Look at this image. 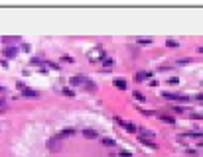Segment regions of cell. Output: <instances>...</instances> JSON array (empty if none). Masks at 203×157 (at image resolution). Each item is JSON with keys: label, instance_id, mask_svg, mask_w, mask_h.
<instances>
[{"label": "cell", "instance_id": "14", "mask_svg": "<svg viewBox=\"0 0 203 157\" xmlns=\"http://www.w3.org/2000/svg\"><path fill=\"white\" fill-rule=\"evenodd\" d=\"M158 118H160V120H162V122H166V124H176V118L174 116H170V114H158Z\"/></svg>", "mask_w": 203, "mask_h": 157}, {"label": "cell", "instance_id": "1", "mask_svg": "<svg viewBox=\"0 0 203 157\" xmlns=\"http://www.w3.org/2000/svg\"><path fill=\"white\" fill-rule=\"evenodd\" d=\"M162 96H164L166 100H170V102H184V104L191 100L189 94H182V92H168V91H164V92H162Z\"/></svg>", "mask_w": 203, "mask_h": 157}, {"label": "cell", "instance_id": "23", "mask_svg": "<svg viewBox=\"0 0 203 157\" xmlns=\"http://www.w3.org/2000/svg\"><path fill=\"white\" fill-rule=\"evenodd\" d=\"M30 65H46V61L41 57H32L30 59Z\"/></svg>", "mask_w": 203, "mask_h": 157}, {"label": "cell", "instance_id": "35", "mask_svg": "<svg viewBox=\"0 0 203 157\" xmlns=\"http://www.w3.org/2000/svg\"><path fill=\"white\" fill-rule=\"evenodd\" d=\"M197 145H199V147H203V139H199V144H197Z\"/></svg>", "mask_w": 203, "mask_h": 157}, {"label": "cell", "instance_id": "6", "mask_svg": "<svg viewBox=\"0 0 203 157\" xmlns=\"http://www.w3.org/2000/svg\"><path fill=\"white\" fill-rule=\"evenodd\" d=\"M112 85L117 86V88H120V91H126V88H128V83H126V78H122V77L112 78Z\"/></svg>", "mask_w": 203, "mask_h": 157}, {"label": "cell", "instance_id": "13", "mask_svg": "<svg viewBox=\"0 0 203 157\" xmlns=\"http://www.w3.org/2000/svg\"><path fill=\"white\" fill-rule=\"evenodd\" d=\"M138 136L140 137H148V139H154L156 137V134L152 130H144V128H138Z\"/></svg>", "mask_w": 203, "mask_h": 157}, {"label": "cell", "instance_id": "10", "mask_svg": "<svg viewBox=\"0 0 203 157\" xmlns=\"http://www.w3.org/2000/svg\"><path fill=\"white\" fill-rule=\"evenodd\" d=\"M138 141L142 145H146V147H152V149H158V144L154 141V139H148V137H140L138 136Z\"/></svg>", "mask_w": 203, "mask_h": 157}, {"label": "cell", "instance_id": "12", "mask_svg": "<svg viewBox=\"0 0 203 157\" xmlns=\"http://www.w3.org/2000/svg\"><path fill=\"white\" fill-rule=\"evenodd\" d=\"M177 137H195V139H203V134L199 130H193V132H185V134H182V136Z\"/></svg>", "mask_w": 203, "mask_h": 157}, {"label": "cell", "instance_id": "28", "mask_svg": "<svg viewBox=\"0 0 203 157\" xmlns=\"http://www.w3.org/2000/svg\"><path fill=\"white\" fill-rule=\"evenodd\" d=\"M61 61H65V63H75V59L71 55H61Z\"/></svg>", "mask_w": 203, "mask_h": 157}, {"label": "cell", "instance_id": "19", "mask_svg": "<svg viewBox=\"0 0 203 157\" xmlns=\"http://www.w3.org/2000/svg\"><path fill=\"white\" fill-rule=\"evenodd\" d=\"M189 63H193V59L191 57H182L176 61V65H189Z\"/></svg>", "mask_w": 203, "mask_h": 157}, {"label": "cell", "instance_id": "26", "mask_svg": "<svg viewBox=\"0 0 203 157\" xmlns=\"http://www.w3.org/2000/svg\"><path fill=\"white\" fill-rule=\"evenodd\" d=\"M101 63H103V65H105V67H112V63H114V61H112V57H109V55H107V57L103 59Z\"/></svg>", "mask_w": 203, "mask_h": 157}, {"label": "cell", "instance_id": "4", "mask_svg": "<svg viewBox=\"0 0 203 157\" xmlns=\"http://www.w3.org/2000/svg\"><path fill=\"white\" fill-rule=\"evenodd\" d=\"M47 147L51 151H61V139H59L57 136H53L49 141H47Z\"/></svg>", "mask_w": 203, "mask_h": 157}, {"label": "cell", "instance_id": "15", "mask_svg": "<svg viewBox=\"0 0 203 157\" xmlns=\"http://www.w3.org/2000/svg\"><path fill=\"white\" fill-rule=\"evenodd\" d=\"M101 144L105 145V147H114V145H117V139H112V137H101Z\"/></svg>", "mask_w": 203, "mask_h": 157}, {"label": "cell", "instance_id": "21", "mask_svg": "<svg viewBox=\"0 0 203 157\" xmlns=\"http://www.w3.org/2000/svg\"><path fill=\"white\" fill-rule=\"evenodd\" d=\"M132 96L136 98L138 102H144V100H146V96H144V94H142L140 91H132Z\"/></svg>", "mask_w": 203, "mask_h": 157}, {"label": "cell", "instance_id": "17", "mask_svg": "<svg viewBox=\"0 0 203 157\" xmlns=\"http://www.w3.org/2000/svg\"><path fill=\"white\" fill-rule=\"evenodd\" d=\"M166 47H170V49H176V47H179V41H177V39L168 37V39H166Z\"/></svg>", "mask_w": 203, "mask_h": 157}, {"label": "cell", "instance_id": "24", "mask_svg": "<svg viewBox=\"0 0 203 157\" xmlns=\"http://www.w3.org/2000/svg\"><path fill=\"white\" fill-rule=\"evenodd\" d=\"M138 112H140V114H144V116H158L156 110H144V108H138Z\"/></svg>", "mask_w": 203, "mask_h": 157}, {"label": "cell", "instance_id": "8", "mask_svg": "<svg viewBox=\"0 0 203 157\" xmlns=\"http://www.w3.org/2000/svg\"><path fill=\"white\" fill-rule=\"evenodd\" d=\"M152 77V71H138L136 75H134V81H138V83H144L146 78Z\"/></svg>", "mask_w": 203, "mask_h": 157}, {"label": "cell", "instance_id": "34", "mask_svg": "<svg viewBox=\"0 0 203 157\" xmlns=\"http://www.w3.org/2000/svg\"><path fill=\"white\" fill-rule=\"evenodd\" d=\"M197 51H199V53H203V45H201V47H197Z\"/></svg>", "mask_w": 203, "mask_h": 157}, {"label": "cell", "instance_id": "27", "mask_svg": "<svg viewBox=\"0 0 203 157\" xmlns=\"http://www.w3.org/2000/svg\"><path fill=\"white\" fill-rule=\"evenodd\" d=\"M20 49H22V51H26V53H30V51H32V45H30V43H22Z\"/></svg>", "mask_w": 203, "mask_h": 157}, {"label": "cell", "instance_id": "18", "mask_svg": "<svg viewBox=\"0 0 203 157\" xmlns=\"http://www.w3.org/2000/svg\"><path fill=\"white\" fill-rule=\"evenodd\" d=\"M16 41H20L18 35H6V37H2V43H16Z\"/></svg>", "mask_w": 203, "mask_h": 157}, {"label": "cell", "instance_id": "33", "mask_svg": "<svg viewBox=\"0 0 203 157\" xmlns=\"http://www.w3.org/2000/svg\"><path fill=\"white\" fill-rule=\"evenodd\" d=\"M193 98H195L197 102H203V92H197V94H195Z\"/></svg>", "mask_w": 203, "mask_h": 157}, {"label": "cell", "instance_id": "25", "mask_svg": "<svg viewBox=\"0 0 203 157\" xmlns=\"http://www.w3.org/2000/svg\"><path fill=\"white\" fill-rule=\"evenodd\" d=\"M172 110L176 112V114H182V112H185V106H182V104H174V106H172Z\"/></svg>", "mask_w": 203, "mask_h": 157}, {"label": "cell", "instance_id": "9", "mask_svg": "<svg viewBox=\"0 0 203 157\" xmlns=\"http://www.w3.org/2000/svg\"><path fill=\"white\" fill-rule=\"evenodd\" d=\"M85 78L87 77H83V75H73V77L69 78V85H71V86H79V85L85 83Z\"/></svg>", "mask_w": 203, "mask_h": 157}, {"label": "cell", "instance_id": "36", "mask_svg": "<svg viewBox=\"0 0 203 157\" xmlns=\"http://www.w3.org/2000/svg\"><path fill=\"white\" fill-rule=\"evenodd\" d=\"M0 91H2V92H4V91H6V88H4V86H2V85H0Z\"/></svg>", "mask_w": 203, "mask_h": 157}, {"label": "cell", "instance_id": "3", "mask_svg": "<svg viewBox=\"0 0 203 157\" xmlns=\"http://www.w3.org/2000/svg\"><path fill=\"white\" fill-rule=\"evenodd\" d=\"M18 51H20L18 45H6V47H2V55H4L6 59H14L16 55H18Z\"/></svg>", "mask_w": 203, "mask_h": 157}, {"label": "cell", "instance_id": "22", "mask_svg": "<svg viewBox=\"0 0 203 157\" xmlns=\"http://www.w3.org/2000/svg\"><path fill=\"white\" fill-rule=\"evenodd\" d=\"M61 92H63V94H65V96H75V91H73L71 86H63V88H61Z\"/></svg>", "mask_w": 203, "mask_h": 157}, {"label": "cell", "instance_id": "20", "mask_svg": "<svg viewBox=\"0 0 203 157\" xmlns=\"http://www.w3.org/2000/svg\"><path fill=\"white\" fill-rule=\"evenodd\" d=\"M136 43H138V45H150V43H152V37H138Z\"/></svg>", "mask_w": 203, "mask_h": 157}, {"label": "cell", "instance_id": "5", "mask_svg": "<svg viewBox=\"0 0 203 157\" xmlns=\"http://www.w3.org/2000/svg\"><path fill=\"white\" fill-rule=\"evenodd\" d=\"M77 134V128H63V130L57 134V137L59 139H65V137H71V136H75Z\"/></svg>", "mask_w": 203, "mask_h": 157}, {"label": "cell", "instance_id": "2", "mask_svg": "<svg viewBox=\"0 0 203 157\" xmlns=\"http://www.w3.org/2000/svg\"><path fill=\"white\" fill-rule=\"evenodd\" d=\"M114 122H117L120 128H124L126 132H130V134H138V126L134 124V122H126V120H122L120 116H114Z\"/></svg>", "mask_w": 203, "mask_h": 157}, {"label": "cell", "instance_id": "16", "mask_svg": "<svg viewBox=\"0 0 203 157\" xmlns=\"http://www.w3.org/2000/svg\"><path fill=\"white\" fill-rule=\"evenodd\" d=\"M83 86H85L87 91H91V92H95V91H97V85L93 83L91 78H85V83H83Z\"/></svg>", "mask_w": 203, "mask_h": 157}, {"label": "cell", "instance_id": "31", "mask_svg": "<svg viewBox=\"0 0 203 157\" xmlns=\"http://www.w3.org/2000/svg\"><path fill=\"white\" fill-rule=\"evenodd\" d=\"M46 65L51 67V69H59V65H57V63H53V61H46Z\"/></svg>", "mask_w": 203, "mask_h": 157}, {"label": "cell", "instance_id": "7", "mask_svg": "<svg viewBox=\"0 0 203 157\" xmlns=\"http://www.w3.org/2000/svg\"><path fill=\"white\" fill-rule=\"evenodd\" d=\"M22 96H24V98H39V92L36 91V88H30V86H26V88L22 91Z\"/></svg>", "mask_w": 203, "mask_h": 157}, {"label": "cell", "instance_id": "32", "mask_svg": "<svg viewBox=\"0 0 203 157\" xmlns=\"http://www.w3.org/2000/svg\"><path fill=\"white\" fill-rule=\"evenodd\" d=\"M187 155H193V157H197V149H191V147H187Z\"/></svg>", "mask_w": 203, "mask_h": 157}, {"label": "cell", "instance_id": "29", "mask_svg": "<svg viewBox=\"0 0 203 157\" xmlns=\"http://www.w3.org/2000/svg\"><path fill=\"white\" fill-rule=\"evenodd\" d=\"M118 157H132V153H130V151H124V149H122V151H118Z\"/></svg>", "mask_w": 203, "mask_h": 157}, {"label": "cell", "instance_id": "11", "mask_svg": "<svg viewBox=\"0 0 203 157\" xmlns=\"http://www.w3.org/2000/svg\"><path fill=\"white\" fill-rule=\"evenodd\" d=\"M81 134H83L87 139H97V137H99V132H97V130H91V128H85Z\"/></svg>", "mask_w": 203, "mask_h": 157}, {"label": "cell", "instance_id": "30", "mask_svg": "<svg viewBox=\"0 0 203 157\" xmlns=\"http://www.w3.org/2000/svg\"><path fill=\"white\" fill-rule=\"evenodd\" d=\"M168 83H170V85H177L179 78H177V77H170V78H168Z\"/></svg>", "mask_w": 203, "mask_h": 157}]
</instances>
